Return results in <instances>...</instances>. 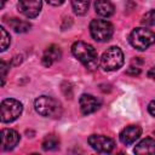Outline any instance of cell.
Instances as JSON below:
<instances>
[{
	"mask_svg": "<svg viewBox=\"0 0 155 155\" xmlns=\"http://www.w3.org/2000/svg\"><path fill=\"white\" fill-rule=\"evenodd\" d=\"M71 52L74 57L78 58L87 70L93 71L98 68L99 58L97 51L92 45L85 41H75L71 46Z\"/></svg>",
	"mask_w": 155,
	"mask_h": 155,
	"instance_id": "obj_1",
	"label": "cell"
},
{
	"mask_svg": "<svg viewBox=\"0 0 155 155\" xmlns=\"http://www.w3.org/2000/svg\"><path fill=\"white\" fill-rule=\"evenodd\" d=\"M34 108L38 114L45 117H59L62 115L61 103L48 96L38 97L34 102Z\"/></svg>",
	"mask_w": 155,
	"mask_h": 155,
	"instance_id": "obj_2",
	"label": "cell"
},
{
	"mask_svg": "<svg viewBox=\"0 0 155 155\" xmlns=\"http://www.w3.org/2000/svg\"><path fill=\"white\" fill-rule=\"evenodd\" d=\"M130 44L138 51H144L155 44V33L145 27H139L130 34Z\"/></svg>",
	"mask_w": 155,
	"mask_h": 155,
	"instance_id": "obj_3",
	"label": "cell"
},
{
	"mask_svg": "<svg viewBox=\"0 0 155 155\" xmlns=\"http://www.w3.org/2000/svg\"><path fill=\"white\" fill-rule=\"evenodd\" d=\"M124 52L117 46H111L103 52L99 64L105 71H114L122 67L124 64Z\"/></svg>",
	"mask_w": 155,
	"mask_h": 155,
	"instance_id": "obj_4",
	"label": "cell"
},
{
	"mask_svg": "<svg viewBox=\"0 0 155 155\" xmlns=\"http://www.w3.org/2000/svg\"><path fill=\"white\" fill-rule=\"evenodd\" d=\"M91 36L98 42H105L110 40L114 34V27L109 21L105 19H93L90 23Z\"/></svg>",
	"mask_w": 155,
	"mask_h": 155,
	"instance_id": "obj_5",
	"label": "cell"
},
{
	"mask_svg": "<svg viewBox=\"0 0 155 155\" xmlns=\"http://www.w3.org/2000/svg\"><path fill=\"white\" fill-rule=\"evenodd\" d=\"M23 111V105L15 98H6L1 102L0 117L2 122H12L19 117Z\"/></svg>",
	"mask_w": 155,
	"mask_h": 155,
	"instance_id": "obj_6",
	"label": "cell"
},
{
	"mask_svg": "<svg viewBox=\"0 0 155 155\" xmlns=\"http://www.w3.org/2000/svg\"><path fill=\"white\" fill-rule=\"evenodd\" d=\"M88 144L91 145L92 149H94L98 153H103V154H108L111 153L114 147H115V142L107 137V136H102V134H92L88 137Z\"/></svg>",
	"mask_w": 155,
	"mask_h": 155,
	"instance_id": "obj_7",
	"label": "cell"
},
{
	"mask_svg": "<svg viewBox=\"0 0 155 155\" xmlns=\"http://www.w3.org/2000/svg\"><path fill=\"white\" fill-rule=\"evenodd\" d=\"M79 104H80V110L84 115H88L92 114L94 111H97L101 105H102V101L92 94H87L84 93L81 94L80 99H79Z\"/></svg>",
	"mask_w": 155,
	"mask_h": 155,
	"instance_id": "obj_8",
	"label": "cell"
},
{
	"mask_svg": "<svg viewBox=\"0 0 155 155\" xmlns=\"http://www.w3.org/2000/svg\"><path fill=\"white\" fill-rule=\"evenodd\" d=\"M42 7L41 0H18V8L27 18H35Z\"/></svg>",
	"mask_w": 155,
	"mask_h": 155,
	"instance_id": "obj_9",
	"label": "cell"
},
{
	"mask_svg": "<svg viewBox=\"0 0 155 155\" xmlns=\"http://www.w3.org/2000/svg\"><path fill=\"white\" fill-rule=\"evenodd\" d=\"M1 138V149L2 150H12L19 142V134L17 131L11 128H4L0 133Z\"/></svg>",
	"mask_w": 155,
	"mask_h": 155,
	"instance_id": "obj_10",
	"label": "cell"
},
{
	"mask_svg": "<svg viewBox=\"0 0 155 155\" xmlns=\"http://www.w3.org/2000/svg\"><path fill=\"white\" fill-rule=\"evenodd\" d=\"M142 134V128L138 125H130L127 127H125L121 132H120V142L125 145H131L132 143H134Z\"/></svg>",
	"mask_w": 155,
	"mask_h": 155,
	"instance_id": "obj_11",
	"label": "cell"
},
{
	"mask_svg": "<svg viewBox=\"0 0 155 155\" xmlns=\"http://www.w3.org/2000/svg\"><path fill=\"white\" fill-rule=\"evenodd\" d=\"M61 57H62V51H61L59 46H57V45H50L45 50V52L42 54V58H41L42 65L48 68L53 63L58 62L61 59Z\"/></svg>",
	"mask_w": 155,
	"mask_h": 155,
	"instance_id": "obj_12",
	"label": "cell"
},
{
	"mask_svg": "<svg viewBox=\"0 0 155 155\" xmlns=\"http://www.w3.org/2000/svg\"><path fill=\"white\" fill-rule=\"evenodd\" d=\"M94 10L97 12V15H99L101 17H110L114 13V5L109 1V0H96L94 2Z\"/></svg>",
	"mask_w": 155,
	"mask_h": 155,
	"instance_id": "obj_13",
	"label": "cell"
},
{
	"mask_svg": "<svg viewBox=\"0 0 155 155\" xmlns=\"http://www.w3.org/2000/svg\"><path fill=\"white\" fill-rule=\"evenodd\" d=\"M134 153L138 155L145 154H155V139L154 138H145L142 139L134 148Z\"/></svg>",
	"mask_w": 155,
	"mask_h": 155,
	"instance_id": "obj_14",
	"label": "cell"
},
{
	"mask_svg": "<svg viewBox=\"0 0 155 155\" xmlns=\"http://www.w3.org/2000/svg\"><path fill=\"white\" fill-rule=\"evenodd\" d=\"M7 24L16 31V33H27L30 28L31 24L27 21H22L18 18H10V21H7Z\"/></svg>",
	"mask_w": 155,
	"mask_h": 155,
	"instance_id": "obj_15",
	"label": "cell"
},
{
	"mask_svg": "<svg viewBox=\"0 0 155 155\" xmlns=\"http://www.w3.org/2000/svg\"><path fill=\"white\" fill-rule=\"evenodd\" d=\"M71 7L78 16H84L90 7V0H70Z\"/></svg>",
	"mask_w": 155,
	"mask_h": 155,
	"instance_id": "obj_16",
	"label": "cell"
},
{
	"mask_svg": "<svg viewBox=\"0 0 155 155\" xmlns=\"http://www.w3.org/2000/svg\"><path fill=\"white\" fill-rule=\"evenodd\" d=\"M42 149L46 150V151H50V150H56L58 147H59V139L57 136L54 134H47L44 140H42Z\"/></svg>",
	"mask_w": 155,
	"mask_h": 155,
	"instance_id": "obj_17",
	"label": "cell"
},
{
	"mask_svg": "<svg viewBox=\"0 0 155 155\" xmlns=\"http://www.w3.org/2000/svg\"><path fill=\"white\" fill-rule=\"evenodd\" d=\"M0 51H5L8 46H10V44H11V38H10V34L6 31V29L4 28V27H1L0 28Z\"/></svg>",
	"mask_w": 155,
	"mask_h": 155,
	"instance_id": "obj_18",
	"label": "cell"
},
{
	"mask_svg": "<svg viewBox=\"0 0 155 155\" xmlns=\"http://www.w3.org/2000/svg\"><path fill=\"white\" fill-rule=\"evenodd\" d=\"M140 23L145 27H153L155 25V10H150L147 13H144L142 16Z\"/></svg>",
	"mask_w": 155,
	"mask_h": 155,
	"instance_id": "obj_19",
	"label": "cell"
},
{
	"mask_svg": "<svg viewBox=\"0 0 155 155\" xmlns=\"http://www.w3.org/2000/svg\"><path fill=\"white\" fill-rule=\"evenodd\" d=\"M0 70H1V86H4L5 85V80H6V74H7V64H6L5 61H1Z\"/></svg>",
	"mask_w": 155,
	"mask_h": 155,
	"instance_id": "obj_20",
	"label": "cell"
},
{
	"mask_svg": "<svg viewBox=\"0 0 155 155\" xmlns=\"http://www.w3.org/2000/svg\"><path fill=\"white\" fill-rule=\"evenodd\" d=\"M126 73H127L128 75H133V76H136V75H139V74H140V69L137 68V67H136V68H134V67H131Z\"/></svg>",
	"mask_w": 155,
	"mask_h": 155,
	"instance_id": "obj_21",
	"label": "cell"
},
{
	"mask_svg": "<svg viewBox=\"0 0 155 155\" xmlns=\"http://www.w3.org/2000/svg\"><path fill=\"white\" fill-rule=\"evenodd\" d=\"M148 111H149L150 115H153V116L155 117V99L151 101V102L148 104Z\"/></svg>",
	"mask_w": 155,
	"mask_h": 155,
	"instance_id": "obj_22",
	"label": "cell"
},
{
	"mask_svg": "<svg viewBox=\"0 0 155 155\" xmlns=\"http://www.w3.org/2000/svg\"><path fill=\"white\" fill-rule=\"evenodd\" d=\"M47 1V4H50V5H52V6H59V5H62L65 0H46Z\"/></svg>",
	"mask_w": 155,
	"mask_h": 155,
	"instance_id": "obj_23",
	"label": "cell"
},
{
	"mask_svg": "<svg viewBox=\"0 0 155 155\" xmlns=\"http://www.w3.org/2000/svg\"><path fill=\"white\" fill-rule=\"evenodd\" d=\"M148 76H149L150 79L155 80V67H153V68L149 69V71H148Z\"/></svg>",
	"mask_w": 155,
	"mask_h": 155,
	"instance_id": "obj_24",
	"label": "cell"
},
{
	"mask_svg": "<svg viewBox=\"0 0 155 155\" xmlns=\"http://www.w3.org/2000/svg\"><path fill=\"white\" fill-rule=\"evenodd\" d=\"M5 2H6V0H1V7L5 6Z\"/></svg>",
	"mask_w": 155,
	"mask_h": 155,
	"instance_id": "obj_25",
	"label": "cell"
}]
</instances>
